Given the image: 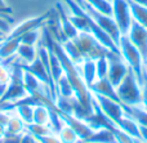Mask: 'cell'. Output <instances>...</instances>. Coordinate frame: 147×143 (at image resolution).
<instances>
[{
	"label": "cell",
	"mask_w": 147,
	"mask_h": 143,
	"mask_svg": "<svg viewBox=\"0 0 147 143\" xmlns=\"http://www.w3.org/2000/svg\"><path fill=\"white\" fill-rule=\"evenodd\" d=\"M116 94L124 106L129 107L142 106V84L138 81L136 74L130 68L121 83L116 87Z\"/></svg>",
	"instance_id": "cell-1"
},
{
	"label": "cell",
	"mask_w": 147,
	"mask_h": 143,
	"mask_svg": "<svg viewBox=\"0 0 147 143\" xmlns=\"http://www.w3.org/2000/svg\"><path fill=\"white\" fill-rule=\"evenodd\" d=\"M117 46H119L120 54L125 61V63L129 66V68L136 74L138 81L142 84L145 80V61H143L142 54L133 45L127 35H121Z\"/></svg>",
	"instance_id": "cell-2"
},
{
	"label": "cell",
	"mask_w": 147,
	"mask_h": 143,
	"mask_svg": "<svg viewBox=\"0 0 147 143\" xmlns=\"http://www.w3.org/2000/svg\"><path fill=\"white\" fill-rule=\"evenodd\" d=\"M74 41H75V44L79 46V49H80L84 58L97 59L98 57H102V56L110 57L112 53H115V52L109 50L106 46H103L89 32H80Z\"/></svg>",
	"instance_id": "cell-3"
},
{
	"label": "cell",
	"mask_w": 147,
	"mask_h": 143,
	"mask_svg": "<svg viewBox=\"0 0 147 143\" xmlns=\"http://www.w3.org/2000/svg\"><path fill=\"white\" fill-rule=\"evenodd\" d=\"M81 7H83L84 9H85V12L90 15L92 19H94V22H96L97 25H98L99 27H101L102 30H103L105 32H106L107 35L112 39V40H114V43L116 44V45H119L121 34H120V30H119V27H117L115 19L112 18V15L102 14V13H99L98 10H96V9H93L92 7H89L85 1L83 3Z\"/></svg>",
	"instance_id": "cell-4"
},
{
	"label": "cell",
	"mask_w": 147,
	"mask_h": 143,
	"mask_svg": "<svg viewBox=\"0 0 147 143\" xmlns=\"http://www.w3.org/2000/svg\"><path fill=\"white\" fill-rule=\"evenodd\" d=\"M112 18L115 19L121 35H127L133 23L129 0H111Z\"/></svg>",
	"instance_id": "cell-5"
},
{
	"label": "cell",
	"mask_w": 147,
	"mask_h": 143,
	"mask_svg": "<svg viewBox=\"0 0 147 143\" xmlns=\"http://www.w3.org/2000/svg\"><path fill=\"white\" fill-rule=\"evenodd\" d=\"M93 98L96 99V102L98 103L102 112H103L112 123L116 124V125L125 116V113H127L121 102H117V101H115V99H111V98L103 97V95H99V94H93Z\"/></svg>",
	"instance_id": "cell-6"
},
{
	"label": "cell",
	"mask_w": 147,
	"mask_h": 143,
	"mask_svg": "<svg viewBox=\"0 0 147 143\" xmlns=\"http://www.w3.org/2000/svg\"><path fill=\"white\" fill-rule=\"evenodd\" d=\"M129 71V66L125 63L121 54L112 53L109 57V72H107V79L110 80L115 88L121 83V80L125 77V75Z\"/></svg>",
	"instance_id": "cell-7"
},
{
	"label": "cell",
	"mask_w": 147,
	"mask_h": 143,
	"mask_svg": "<svg viewBox=\"0 0 147 143\" xmlns=\"http://www.w3.org/2000/svg\"><path fill=\"white\" fill-rule=\"evenodd\" d=\"M49 15H51V10L43 15H36V17H31L22 21L14 28H12V31L7 35V38L20 39L26 32H30V31H34V30H40V28H43L45 26V22L49 18Z\"/></svg>",
	"instance_id": "cell-8"
},
{
	"label": "cell",
	"mask_w": 147,
	"mask_h": 143,
	"mask_svg": "<svg viewBox=\"0 0 147 143\" xmlns=\"http://www.w3.org/2000/svg\"><path fill=\"white\" fill-rule=\"evenodd\" d=\"M127 36L132 41L133 45L140 50V53L143 57V61L146 63V61H147V28L133 21Z\"/></svg>",
	"instance_id": "cell-9"
},
{
	"label": "cell",
	"mask_w": 147,
	"mask_h": 143,
	"mask_svg": "<svg viewBox=\"0 0 147 143\" xmlns=\"http://www.w3.org/2000/svg\"><path fill=\"white\" fill-rule=\"evenodd\" d=\"M56 9H57V14H58L59 27H61L63 35L66 36L67 39H70V40H75L80 32L76 30L75 26H74L72 22L70 21L69 13H67V8L65 7V4L62 1H58L57 3Z\"/></svg>",
	"instance_id": "cell-10"
},
{
	"label": "cell",
	"mask_w": 147,
	"mask_h": 143,
	"mask_svg": "<svg viewBox=\"0 0 147 143\" xmlns=\"http://www.w3.org/2000/svg\"><path fill=\"white\" fill-rule=\"evenodd\" d=\"M23 87H25L26 92L30 95H36V94H49L51 95V92H49V88L47 87L44 83H41L40 80L36 76H34L32 74H30L28 71L23 70ZM52 98V95H51Z\"/></svg>",
	"instance_id": "cell-11"
},
{
	"label": "cell",
	"mask_w": 147,
	"mask_h": 143,
	"mask_svg": "<svg viewBox=\"0 0 147 143\" xmlns=\"http://www.w3.org/2000/svg\"><path fill=\"white\" fill-rule=\"evenodd\" d=\"M89 89H90L92 94H99V95H103V97L111 98V99L120 102L119 97L116 94V88L110 83V80L107 77H105V79H97L89 87Z\"/></svg>",
	"instance_id": "cell-12"
},
{
	"label": "cell",
	"mask_w": 147,
	"mask_h": 143,
	"mask_svg": "<svg viewBox=\"0 0 147 143\" xmlns=\"http://www.w3.org/2000/svg\"><path fill=\"white\" fill-rule=\"evenodd\" d=\"M20 39L5 38L0 41V61L3 64H7L17 56V49L20 46Z\"/></svg>",
	"instance_id": "cell-13"
},
{
	"label": "cell",
	"mask_w": 147,
	"mask_h": 143,
	"mask_svg": "<svg viewBox=\"0 0 147 143\" xmlns=\"http://www.w3.org/2000/svg\"><path fill=\"white\" fill-rule=\"evenodd\" d=\"M80 75L88 88L97 80V68H96V59L93 58H84V61L78 66Z\"/></svg>",
	"instance_id": "cell-14"
},
{
	"label": "cell",
	"mask_w": 147,
	"mask_h": 143,
	"mask_svg": "<svg viewBox=\"0 0 147 143\" xmlns=\"http://www.w3.org/2000/svg\"><path fill=\"white\" fill-rule=\"evenodd\" d=\"M117 126H119L121 130H124L125 133H128L130 137H133V138H136L137 141H141V132H140V124L137 123V121L134 120V119L130 115H128V113H125V116L121 119V120L119 121V124H117Z\"/></svg>",
	"instance_id": "cell-15"
},
{
	"label": "cell",
	"mask_w": 147,
	"mask_h": 143,
	"mask_svg": "<svg viewBox=\"0 0 147 143\" xmlns=\"http://www.w3.org/2000/svg\"><path fill=\"white\" fill-rule=\"evenodd\" d=\"M17 58L22 62L23 64L32 63L38 58V45H26V44H20L17 49Z\"/></svg>",
	"instance_id": "cell-16"
},
{
	"label": "cell",
	"mask_w": 147,
	"mask_h": 143,
	"mask_svg": "<svg viewBox=\"0 0 147 143\" xmlns=\"http://www.w3.org/2000/svg\"><path fill=\"white\" fill-rule=\"evenodd\" d=\"M86 142L89 143H116L115 139L114 130L107 128H102L98 130H94L93 134L90 136V138Z\"/></svg>",
	"instance_id": "cell-17"
},
{
	"label": "cell",
	"mask_w": 147,
	"mask_h": 143,
	"mask_svg": "<svg viewBox=\"0 0 147 143\" xmlns=\"http://www.w3.org/2000/svg\"><path fill=\"white\" fill-rule=\"evenodd\" d=\"M61 45H62V48H63V50L66 52V54L69 56V58L71 59L76 66H79V64L84 61L83 54H81L80 49H79V46L76 45L74 40H70L69 39V40H66L65 43H62Z\"/></svg>",
	"instance_id": "cell-18"
},
{
	"label": "cell",
	"mask_w": 147,
	"mask_h": 143,
	"mask_svg": "<svg viewBox=\"0 0 147 143\" xmlns=\"http://www.w3.org/2000/svg\"><path fill=\"white\" fill-rule=\"evenodd\" d=\"M129 7H130V12H132L133 21L147 28V7L136 4V3L130 1V0H129Z\"/></svg>",
	"instance_id": "cell-19"
},
{
	"label": "cell",
	"mask_w": 147,
	"mask_h": 143,
	"mask_svg": "<svg viewBox=\"0 0 147 143\" xmlns=\"http://www.w3.org/2000/svg\"><path fill=\"white\" fill-rule=\"evenodd\" d=\"M49 121H51V108L43 103L36 105L34 107V123L49 126Z\"/></svg>",
	"instance_id": "cell-20"
},
{
	"label": "cell",
	"mask_w": 147,
	"mask_h": 143,
	"mask_svg": "<svg viewBox=\"0 0 147 143\" xmlns=\"http://www.w3.org/2000/svg\"><path fill=\"white\" fill-rule=\"evenodd\" d=\"M56 95H59V97H63V98H69V99L74 98L72 85L65 74L62 75L61 79H59L56 84Z\"/></svg>",
	"instance_id": "cell-21"
},
{
	"label": "cell",
	"mask_w": 147,
	"mask_h": 143,
	"mask_svg": "<svg viewBox=\"0 0 147 143\" xmlns=\"http://www.w3.org/2000/svg\"><path fill=\"white\" fill-rule=\"evenodd\" d=\"M49 75H51V79L53 81L54 87H56L57 81L61 79V76L63 75V68H62L61 62L57 58L56 54L52 53V52H51V61H49Z\"/></svg>",
	"instance_id": "cell-22"
},
{
	"label": "cell",
	"mask_w": 147,
	"mask_h": 143,
	"mask_svg": "<svg viewBox=\"0 0 147 143\" xmlns=\"http://www.w3.org/2000/svg\"><path fill=\"white\" fill-rule=\"evenodd\" d=\"M26 132V125L23 121L13 112L12 117H10L9 123L7 125V134H12V136H21L22 133Z\"/></svg>",
	"instance_id": "cell-23"
},
{
	"label": "cell",
	"mask_w": 147,
	"mask_h": 143,
	"mask_svg": "<svg viewBox=\"0 0 147 143\" xmlns=\"http://www.w3.org/2000/svg\"><path fill=\"white\" fill-rule=\"evenodd\" d=\"M57 134H58L62 143H79L80 142V138H79L78 133L74 130L71 126L67 125V124H63V126H62L61 130Z\"/></svg>",
	"instance_id": "cell-24"
},
{
	"label": "cell",
	"mask_w": 147,
	"mask_h": 143,
	"mask_svg": "<svg viewBox=\"0 0 147 143\" xmlns=\"http://www.w3.org/2000/svg\"><path fill=\"white\" fill-rule=\"evenodd\" d=\"M89 7L106 15H112V4L110 0H84Z\"/></svg>",
	"instance_id": "cell-25"
},
{
	"label": "cell",
	"mask_w": 147,
	"mask_h": 143,
	"mask_svg": "<svg viewBox=\"0 0 147 143\" xmlns=\"http://www.w3.org/2000/svg\"><path fill=\"white\" fill-rule=\"evenodd\" d=\"M124 108H125V112L132 116L140 125L147 126V111L146 110H143L142 107H129V106H124Z\"/></svg>",
	"instance_id": "cell-26"
},
{
	"label": "cell",
	"mask_w": 147,
	"mask_h": 143,
	"mask_svg": "<svg viewBox=\"0 0 147 143\" xmlns=\"http://www.w3.org/2000/svg\"><path fill=\"white\" fill-rule=\"evenodd\" d=\"M26 132L30 133L31 136H34L35 138L53 133V130H52L48 125H41V124H36V123L27 124V125H26Z\"/></svg>",
	"instance_id": "cell-27"
},
{
	"label": "cell",
	"mask_w": 147,
	"mask_h": 143,
	"mask_svg": "<svg viewBox=\"0 0 147 143\" xmlns=\"http://www.w3.org/2000/svg\"><path fill=\"white\" fill-rule=\"evenodd\" d=\"M40 40H41V28L26 32L20 38L21 44H26V45H38L40 43Z\"/></svg>",
	"instance_id": "cell-28"
},
{
	"label": "cell",
	"mask_w": 147,
	"mask_h": 143,
	"mask_svg": "<svg viewBox=\"0 0 147 143\" xmlns=\"http://www.w3.org/2000/svg\"><path fill=\"white\" fill-rule=\"evenodd\" d=\"M96 68H97V79H105L107 77L109 72V57L102 56L96 59Z\"/></svg>",
	"instance_id": "cell-29"
},
{
	"label": "cell",
	"mask_w": 147,
	"mask_h": 143,
	"mask_svg": "<svg viewBox=\"0 0 147 143\" xmlns=\"http://www.w3.org/2000/svg\"><path fill=\"white\" fill-rule=\"evenodd\" d=\"M114 134H115V139H116V143H138L140 141H137L136 138L130 137L128 133H125L124 130L116 126L114 129Z\"/></svg>",
	"instance_id": "cell-30"
},
{
	"label": "cell",
	"mask_w": 147,
	"mask_h": 143,
	"mask_svg": "<svg viewBox=\"0 0 147 143\" xmlns=\"http://www.w3.org/2000/svg\"><path fill=\"white\" fill-rule=\"evenodd\" d=\"M36 141H38V143H62L57 133H51L43 137H38Z\"/></svg>",
	"instance_id": "cell-31"
},
{
	"label": "cell",
	"mask_w": 147,
	"mask_h": 143,
	"mask_svg": "<svg viewBox=\"0 0 147 143\" xmlns=\"http://www.w3.org/2000/svg\"><path fill=\"white\" fill-rule=\"evenodd\" d=\"M12 8L8 5V3L5 0H0V14L4 15L7 19H9L10 22H13V18H12Z\"/></svg>",
	"instance_id": "cell-32"
},
{
	"label": "cell",
	"mask_w": 147,
	"mask_h": 143,
	"mask_svg": "<svg viewBox=\"0 0 147 143\" xmlns=\"http://www.w3.org/2000/svg\"><path fill=\"white\" fill-rule=\"evenodd\" d=\"M10 23L12 22H10L9 19H7L4 15L0 14V30H1L5 35H8V34L12 31V26H10Z\"/></svg>",
	"instance_id": "cell-33"
},
{
	"label": "cell",
	"mask_w": 147,
	"mask_h": 143,
	"mask_svg": "<svg viewBox=\"0 0 147 143\" xmlns=\"http://www.w3.org/2000/svg\"><path fill=\"white\" fill-rule=\"evenodd\" d=\"M10 80V70L7 64H1L0 66V81L9 83Z\"/></svg>",
	"instance_id": "cell-34"
},
{
	"label": "cell",
	"mask_w": 147,
	"mask_h": 143,
	"mask_svg": "<svg viewBox=\"0 0 147 143\" xmlns=\"http://www.w3.org/2000/svg\"><path fill=\"white\" fill-rule=\"evenodd\" d=\"M141 107L147 111V77L146 76L142 83V106Z\"/></svg>",
	"instance_id": "cell-35"
},
{
	"label": "cell",
	"mask_w": 147,
	"mask_h": 143,
	"mask_svg": "<svg viewBox=\"0 0 147 143\" xmlns=\"http://www.w3.org/2000/svg\"><path fill=\"white\" fill-rule=\"evenodd\" d=\"M20 143H38V141H36V138L34 136H31L30 133L25 132V133L21 134Z\"/></svg>",
	"instance_id": "cell-36"
},
{
	"label": "cell",
	"mask_w": 147,
	"mask_h": 143,
	"mask_svg": "<svg viewBox=\"0 0 147 143\" xmlns=\"http://www.w3.org/2000/svg\"><path fill=\"white\" fill-rule=\"evenodd\" d=\"M140 132H141V142L147 143V126L140 125Z\"/></svg>",
	"instance_id": "cell-37"
},
{
	"label": "cell",
	"mask_w": 147,
	"mask_h": 143,
	"mask_svg": "<svg viewBox=\"0 0 147 143\" xmlns=\"http://www.w3.org/2000/svg\"><path fill=\"white\" fill-rule=\"evenodd\" d=\"M8 84L9 83H5V81H0V98L5 94L7 92V88H8Z\"/></svg>",
	"instance_id": "cell-38"
},
{
	"label": "cell",
	"mask_w": 147,
	"mask_h": 143,
	"mask_svg": "<svg viewBox=\"0 0 147 143\" xmlns=\"http://www.w3.org/2000/svg\"><path fill=\"white\" fill-rule=\"evenodd\" d=\"M5 136H7V126H4V125L0 124V141L4 139Z\"/></svg>",
	"instance_id": "cell-39"
},
{
	"label": "cell",
	"mask_w": 147,
	"mask_h": 143,
	"mask_svg": "<svg viewBox=\"0 0 147 143\" xmlns=\"http://www.w3.org/2000/svg\"><path fill=\"white\" fill-rule=\"evenodd\" d=\"M130 1L136 3V4H140V5H145V7H147V0H130Z\"/></svg>",
	"instance_id": "cell-40"
},
{
	"label": "cell",
	"mask_w": 147,
	"mask_h": 143,
	"mask_svg": "<svg viewBox=\"0 0 147 143\" xmlns=\"http://www.w3.org/2000/svg\"><path fill=\"white\" fill-rule=\"evenodd\" d=\"M5 38H7V35H5V34L4 32H3V31L1 30H0V41H1V40H4V39Z\"/></svg>",
	"instance_id": "cell-41"
},
{
	"label": "cell",
	"mask_w": 147,
	"mask_h": 143,
	"mask_svg": "<svg viewBox=\"0 0 147 143\" xmlns=\"http://www.w3.org/2000/svg\"><path fill=\"white\" fill-rule=\"evenodd\" d=\"M145 76L147 77V61H146V63H145Z\"/></svg>",
	"instance_id": "cell-42"
},
{
	"label": "cell",
	"mask_w": 147,
	"mask_h": 143,
	"mask_svg": "<svg viewBox=\"0 0 147 143\" xmlns=\"http://www.w3.org/2000/svg\"><path fill=\"white\" fill-rule=\"evenodd\" d=\"M75 1H76V3H79V4H80V5H83L84 0H75Z\"/></svg>",
	"instance_id": "cell-43"
},
{
	"label": "cell",
	"mask_w": 147,
	"mask_h": 143,
	"mask_svg": "<svg viewBox=\"0 0 147 143\" xmlns=\"http://www.w3.org/2000/svg\"><path fill=\"white\" fill-rule=\"evenodd\" d=\"M79 143H89V142H81V141H80V142H79Z\"/></svg>",
	"instance_id": "cell-44"
},
{
	"label": "cell",
	"mask_w": 147,
	"mask_h": 143,
	"mask_svg": "<svg viewBox=\"0 0 147 143\" xmlns=\"http://www.w3.org/2000/svg\"><path fill=\"white\" fill-rule=\"evenodd\" d=\"M138 143H146V142H141V141H140V142H138Z\"/></svg>",
	"instance_id": "cell-45"
},
{
	"label": "cell",
	"mask_w": 147,
	"mask_h": 143,
	"mask_svg": "<svg viewBox=\"0 0 147 143\" xmlns=\"http://www.w3.org/2000/svg\"><path fill=\"white\" fill-rule=\"evenodd\" d=\"M1 64H3V63H1V61H0V66H1Z\"/></svg>",
	"instance_id": "cell-46"
},
{
	"label": "cell",
	"mask_w": 147,
	"mask_h": 143,
	"mask_svg": "<svg viewBox=\"0 0 147 143\" xmlns=\"http://www.w3.org/2000/svg\"><path fill=\"white\" fill-rule=\"evenodd\" d=\"M0 102H1V98H0Z\"/></svg>",
	"instance_id": "cell-47"
},
{
	"label": "cell",
	"mask_w": 147,
	"mask_h": 143,
	"mask_svg": "<svg viewBox=\"0 0 147 143\" xmlns=\"http://www.w3.org/2000/svg\"><path fill=\"white\" fill-rule=\"evenodd\" d=\"M110 1H111V0H110Z\"/></svg>",
	"instance_id": "cell-48"
}]
</instances>
